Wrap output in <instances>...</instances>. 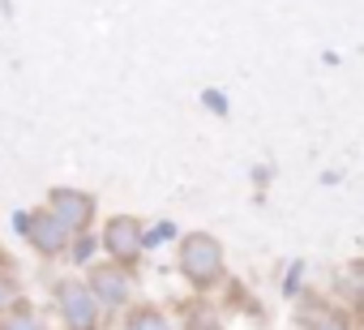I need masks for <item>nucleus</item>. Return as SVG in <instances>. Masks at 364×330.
Segmentation results:
<instances>
[{
  "label": "nucleus",
  "instance_id": "nucleus-3",
  "mask_svg": "<svg viewBox=\"0 0 364 330\" xmlns=\"http://www.w3.org/2000/svg\"><path fill=\"white\" fill-rule=\"evenodd\" d=\"M56 300H60V313H65L69 330H95V326H99V304H95V296H90L86 283L65 279V283L56 287Z\"/></svg>",
  "mask_w": 364,
  "mask_h": 330
},
{
  "label": "nucleus",
  "instance_id": "nucleus-11",
  "mask_svg": "<svg viewBox=\"0 0 364 330\" xmlns=\"http://www.w3.org/2000/svg\"><path fill=\"white\" fill-rule=\"evenodd\" d=\"M18 304V283L5 275V270H0V313H5V309H14Z\"/></svg>",
  "mask_w": 364,
  "mask_h": 330
},
{
  "label": "nucleus",
  "instance_id": "nucleus-7",
  "mask_svg": "<svg viewBox=\"0 0 364 330\" xmlns=\"http://www.w3.org/2000/svg\"><path fill=\"white\" fill-rule=\"evenodd\" d=\"M334 292H338L347 304L364 309V257H355V262H347V266L334 270Z\"/></svg>",
  "mask_w": 364,
  "mask_h": 330
},
{
  "label": "nucleus",
  "instance_id": "nucleus-8",
  "mask_svg": "<svg viewBox=\"0 0 364 330\" xmlns=\"http://www.w3.org/2000/svg\"><path fill=\"white\" fill-rule=\"evenodd\" d=\"M300 326H304V330H351L347 313H338V309H330V304H309V309L300 313Z\"/></svg>",
  "mask_w": 364,
  "mask_h": 330
},
{
  "label": "nucleus",
  "instance_id": "nucleus-12",
  "mask_svg": "<svg viewBox=\"0 0 364 330\" xmlns=\"http://www.w3.org/2000/svg\"><path fill=\"white\" fill-rule=\"evenodd\" d=\"M189 330H219V317L210 309H193L189 313Z\"/></svg>",
  "mask_w": 364,
  "mask_h": 330
},
{
  "label": "nucleus",
  "instance_id": "nucleus-4",
  "mask_svg": "<svg viewBox=\"0 0 364 330\" xmlns=\"http://www.w3.org/2000/svg\"><path fill=\"white\" fill-rule=\"evenodd\" d=\"M103 249L116 257V266H133L141 257V223L133 215H116L103 228Z\"/></svg>",
  "mask_w": 364,
  "mask_h": 330
},
{
  "label": "nucleus",
  "instance_id": "nucleus-5",
  "mask_svg": "<svg viewBox=\"0 0 364 330\" xmlns=\"http://www.w3.org/2000/svg\"><path fill=\"white\" fill-rule=\"evenodd\" d=\"M86 287H90V296H95V304H103V309H120V304L129 300V292H133V279H129L120 266H95Z\"/></svg>",
  "mask_w": 364,
  "mask_h": 330
},
{
  "label": "nucleus",
  "instance_id": "nucleus-1",
  "mask_svg": "<svg viewBox=\"0 0 364 330\" xmlns=\"http://www.w3.org/2000/svg\"><path fill=\"white\" fill-rule=\"evenodd\" d=\"M180 275L198 292H210L223 279V245L210 232H189L180 240Z\"/></svg>",
  "mask_w": 364,
  "mask_h": 330
},
{
  "label": "nucleus",
  "instance_id": "nucleus-6",
  "mask_svg": "<svg viewBox=\"0 0 364 330\" xmlns=\"http://www.w3.org/2000/svg\"><path fill=\"white\" fill-rule=\"evenodd\" d=\"M26 236H31V245H35V249H39L43 257H56V253H60V249L69 245V232H65V228H60V223H56V219H52L48 211L31 219Z\"/></svg>",
  "mask_w": 364,
  "mask_h": 330
},
{
  "label": "nucleus",
  "instance_id": "nucleus-9",
  "mask_svg": "<svg viewBox=\"0 0 364 330\" xmlns=\"http://www.w3.org/2000/svg\"><path fill=\"white\" fill-rule=\"evenodd\" d=\"M124 330H171V321H167L159 309H150V304H146V309H133V313H129Z\"/></svg>",
  "mask_w": 364,
  "mask_h": 330
},
{
  "label": "nucleus",
  "instance_id": "nucleus-2",
  "mask_svg": "<svg viewBox=\"0 0 364 330\" xmlns=\"http://www.w3.org/2000/svg\"><path fill=\"white\" fill-rule=\"evenodd\" d=\"M48 215H52L65 232H86L90 219H95V198H90V193H77V189H52Z\"/></svg>",
  "mask_w": 364,
  "mask_h": 330
},
{
  "label": "nucleus",
  "instance_id": "nucleus-13",
  "mask_svg": "<svg viewBox=\"0 0 364 330\" xmlns=\"http://www.w3.org/2000/svg\"><path fill=\"white\" fill-rule=\"evenodd\" d=\"M202 103H206L210 112H219V116H228V99H223L219 90H206V95H202Z\"/></svg>",
  "mask_w": 364,
  "mask_h": 330
},
{
  "label": "nucleus",
  "instance_id": "nucleus-10",
  "mask_svg": "<svg viewBox=\"0 0 364 330\" xmlns=\"http://www.w3.org/2000/svg\"><path fill=\"white\" fill-rule=\"evenodd\" d=\"M5 330H39V317H35L26 304H18V313L5 321Z\"/></svg>",
  "mask_w": 364,
  "mask_h": 330
},
{
  "label": "nucleus",
  "instance_id": "nucleus-14",
  "mask_svg": "<svg viewBox=\"0 0 364 330\" xmlns=\"http://www.w3.org/2000/svg\"><path fill=\"white\" fill-rule=\"evenodd\" d=\"M90 249H95V240H90V236H86V240H77V245H73V262H86V257H90Z\"/></svg>",
  "mask_w": 364,
  "mask_h": 330
}]
</instances>
